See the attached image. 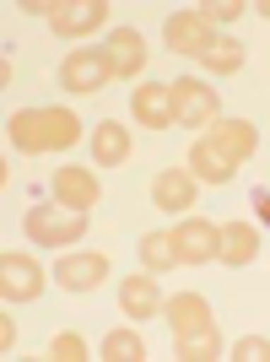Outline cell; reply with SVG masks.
<instances>
[{"label":"cell","instance_id":"1","mask_svg":"<svg viewBox=\"0 0 270 362\" xmlns=\"http://www.w3.org/2000/svg\"><path fill=\"white\" fill-rule=\"evenodd\" d=\"M6 141H11L16 151H28V157H38V151H65L81 141V119H76L71 108H16L11 124H6Z\"/></svg>","mask_w":270,"mask_h":362},{"label":"cell","instance_id":"2","mask_svg":"<svg viewBox=\"0 0 270 362\" xmlns=\"http://www.w3.org/2000/svg\"><path fill=\"white\" fill-rule=\"evenodd\" d=\"M22 233H28L38 249H65V243H76L81 233H87V211H71V206H33L28 222H22Z\"/></svg>","mask_w":270,"mask_h":362},{"label":"cell","instance_id":"3","mask_svg":"<svg viewBox=\"0 0 270 362\" xmlns=\"http://www.w3.org/2000/svg\"><path fill=\"white\" fill-rule=\"evenodd\" d=\"M173 255L179 265H206V259L222 255V222H206V216H184L173 227Z\"/></svg>","mask_w":270,"mask_h":362},{"label":"cell","instance_id":"4","mask_svg":"<svg viewBox=\"0 0 270 362\" xmlns=\"http://www.w3.org/2000/svg\"><path fill=\"white\" fill-rule=\"evenodd\" d=\"M114 81V60H108V49H76L65 54L60 65V87L65 92H98Z\"/></svg>","mask_w":270,"mask_h":362},{"label":"cell","instance_id":"5","mask_svg":"<svg viewBox=\"0 0 270 362\" xmlns=\"http://www.w3.org/2000/svg\"><path fill=\"white\" fill-rule=\"evenodd\" d=\"M168 92H173V124H216V92L206 81L179 76V81H168Z\"/></svg>","mask_w":270,"mask_h":362},{"label":"cell","instance_id":"6","mask_svg":"<svg viewBox=\"0 0 270 362\" xmlns=\"http://www.w3.org/2000/svg\"><path fill=\"white\" fill-rule=\"evenodd\" d=\"M103 22H108L103 0H54V11H49V28L60 33V38H87Z\"/></svg>","mask_w":270,"mask_h":362},{"label":"cell","instance_id":"7","mask_svg":"<svg viewBox=\"0 0 270 362\" xmlns=\"http://www.w3.org/2000/svg\"><path fill=\"white\" fill-rule=\"evenodd\" d=\"M163 38H168V49H173V54H206L211 49V22L200 11H173L163 22Z\"/></svg>","mask_w":270,"mask_h":362},{"label":"cell","instance_id":"8","mask_svg":"<svg viewBox=\"0 0 270 362\" xmlns=\"http://www.w3.org/2000/svg\"><path fill=\"white\" fill-rule=\"evenodd\" d=\"M108 281V255H65L54 265V287L65 292H98Z\"/></svg>","mask_w":270,"mask_h":362},{"label":"cell","instance_id":"9","mask_svg":"<svg viewBox=\"0 0 270 362\" xmlns=\"http://www.w3.org/2000/svg\"><path fill=\"white\" fill-rule=\"evenodd\" d=\"M130 114L146 124V130H168V124H173V92H168V81H135Z\"/></svg>","mask_w":270,"mask_h":362},{"label":"cell","instance_id":"10","mask_svg":"<svg viewBox=\"0 0 270 362\" xmlns=\"http://www.w3.org/2000/svg\"><path fill=\"white\" fill-rule=\"evenodd\" d=\"M38 292H44V271H38L28 255H6L0 259V298L6 303H33Z\"/></svg>","mask_w":270,"mask_h":362},{"label":"cell","instance_id":"11","mask_svg":"<svg viewBox=\"0 0 270 362\" xmlns=\"http://www.w3.org/2000/svg\"><path fill=\"white\" fill-rule=\"evenodd\" d=\"M163 319L173 335H195V330H211L216 319H211V303L200 298V292H173V298H163Z\"/></svg>","mask_w":270,"mask_h":362},{"label":"cell","instance_id":"12","mask_svg":"<svg viewBox=\"0 0 270 362\" xmlns=\"http://www.w3.org/2000/svg\"><path fill=\"white\" fill-rule=\"evenodd\" d=\"M119 314H130L135 325L151 314H163V292H157V271H135L119 281Z\"/></svg>","mask_w":270,"mask_h":362},{"label":"cell","instance_id":"13","mask_svg":"<svg viewBox=\"0 0 270 362\" xmlns=\"http://www.w3.org/2000/svg\"><path fill=\"white\" fill-rule=\"evenodd\" d=\"M195 195H200V179L189 173V168H163V173H157V184H151V200H157L163 211H173V216L189 211V206H195Z\"/></svg>","mask_w":270,"mask_h":362},{"label":"cell","instance_id":"14","mask_svg":"<svg viewBox=\"0 0 270 362\" xmlns=\"http://www.w3.org/2000/svg\"><path fill=\"white\" fill-rule=\"evenodd\" d=\"M54 200L71 206V211H92V206L103 200V184H98L92 168H60V173H54Z\"/></svg>","mask_w":270,"mask_h":362},{"label":"cell","instance_id":"15","mask_svg":"<svg viewBox=\"0 0 270 362\" xmlns=\"http://www.w3.org/2000/svg\"><path fill=\"white\" fill-rule=\"evenodd\" d=\"M103 49H108V60H114V76L141 81V65H146V38H141V28H114Z\"/></svg>","mask_w":270,"mask_h":362},{"label":"cell","instance_id":"16","mask_svg":"<svg viewBox=\"0 0 270 362\" xmlns=\"http://www.w3.org/2000/svg\"><path fill=\"white\" fill-rule=\"evenodd\" d=\"M206 141H211L216 151H227L233 163H249V157L259 151V130H254L249 119H216Z\"/></svg>","mask_w":270,"mask_h":362},{"label":"cell","instance_id":"17","mask_svg":"<svg viewBox=\"0 0 270 362\" xmlns=\"http://www.w3.org/2000/svg\"><path fill=\"white\" fill-rule=\"evenodd\" d=\"M184 168H189L200 184H233V173H238V163H233L227 151H216L211 141H195V146H189V163H184Z\"/></svg>","mask_w":270,"mask_h":362},{"label":"cell","instance_id":"18","mask_svg":"<svg viewBox=\"0 0 270 362\" xmlns=\"http://www.w3.org/2000/svg\"><path fill=\"white\" fill-rule=\"evenodd\" d=\"M92 157H98V168H119L124 157H130V136H124V124L103 119L98 130H92Z\"/></svg>","mask_w":270,"mask_h":362},{"label":"cell","instance_id":"19","mask_svg":"<svg viewBox=\"0 0 270 362\" xmlns=\"http://www.w3.org/2000/svg\"><path fill=\"white\" fill-rule=\"evenodd\" d=\"M254 255H259V233L249 222H227L222 227V255L216 259H222V265H249Z\"/></svg>","mask_w":270,"mask_h":362},{"label":"cell","instance_id":"20","mask_svg":"<svg viewBox=\"0 0 270 362\" xmlns=\"http://www.w3.org/2000/svg\"><path fill=\"white\" fill-rule=\"evenodd\" d=\"M173 357L216 362V357H222V335H216V325H211V330H195V335H173Z\"/></svg>","mask_w":270,"mask_h":362},{"label":"cell","instance_id":"21","mask_svg":"<svg viewBox=\"0 0 270 362\" xmlns=\"http://www.w3.org/2000/svg\"><path fill=\"white\" fill-rule=\"evenodd\" d=\"M141 265L146 271H179V255H173V233H146L141 238Z\"/></svg>","mask_w":270,"mask_h":362},{"label":"cell","instance_id":"22","mask_svg":"<svg viewBox=\"0 0 270 362\" xmlns=\"http://www.w3.org/2000/svg\"><path fill=\"white\" fill-rule=\"evenodd\" d=\"M98 351H103L108 362H141V357H146V341H141V330H124V325H119V330L103 335V346H98Z\"/></svg>","mask_w":270,"mask_h":362},{"label":"cell","instance_id":"23","mask_svg":"<svg viewBox=\"0 0 270 362\" xmlns=\"http://www.w3.org/2000/svg\"><path fill=\"white\" fill-rule=\"evenodd\" d=\"M200 65H206V71H216V76L243 71V44H238V38H211V49L200 54Z\"/></svg>","mask_w":270,"mask_h":362},{"label":"cell","instance_id":"24","mask_svg":"<svg viewBox=\"0 0 270 362\" xmlns=\"http://www.w3.org/2000/svg\"><path fill=\"white\" fill-rule=\"evenodd\" d=\"M49 357H54V362H81V357H87V341H81L76 330H60L54 341H49Z\"/></svg>","mask_w":270,"mask_h":362},{"label":"cell","instance_id":"25","mask_svg":"<svg viewBox=\"0 0 270 362\" xmlns=\"http://www.w3.org/2000/svg\"><path fill=\"white\" fill-rule=\"evenodd\" d=\"M233 362H270V341L265 335H243L233 346Z\"/></svg>","mask_w":270,"mask_h":362},{"label":"cell","instance_id":"26","mask_svg":"<svg viewBox=\"0 0 270 362\" xmlns=\"http://www.w3.org/2000/svg\"><path fill=\"white\" fill-rule=\"evenodd\" d=\"M206 22H233V16H243V6L238 0H206V6H195Z\"/></svg>","mask_w":270,"mask_h":362},{"label":"cell","instance_id":"27","mask_svg":"<svg viewBox=\"0 0 270 362\" xmlns=\"http://www.w3.org/2000/svg\"><path fill=\"white\" fill-rule=\"evenodd\" d=\"M249 206H254V211L270 222V195H265V189H249Z\"/></svg>","mask_w":270,"mask_h":362},{"label":"cell","instance_id":"28","mask_svg":"<svg viewBox=\"0 0 270 362\" xmlns=\"http://www.w3.org/2000/svg\"><path fill=\"white\" fill-rule=\"evenodd\" d=\"M16 346V325L11 319H0V351H11Z\"/></svg>","mask_w":270,"mask_h":362},{"label":"cell","instance_id":"29","mask_svg":"<svg viewBox=\"0 0 270 362\" xmlns=\"http://www.w3.org/2000/svg\"><path fill=\"white\" fill-rule=\"evenodd\" d=\"M259 16H270V0H259Z\"/></svg>","mask_w":270,"mask_h":362}]
</instances>
